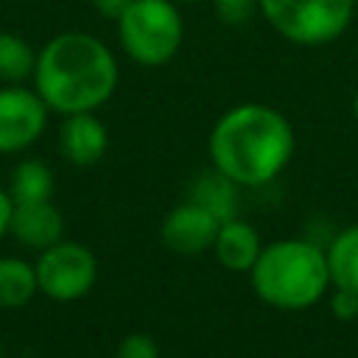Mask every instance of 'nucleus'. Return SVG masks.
<instances>
[{"instance_id": "nucleus-13", "label": "nucleus", "mask_w": 358, "mask_h": 358, "mask_svg": "<svg viewBox=\"0 0 358 358\" xmlns=\"http://www.w3.org/2000/svg\"><path fill=\"white\" fill-rule=\"evenodd\" d=\"M330 282L336 288L358 291V224L344 227L324 249Z\"/></svg>"}, {"instance_id": "nucleus-17", "label": "nucleus", "mask_w": 358, "mask_h": 358, "mask_svg": "<svg viewBox=\"0 0 358 358\" xmlns=\"http://www.w3.org/2000/svg\"><path fill=\"white\" fill-rule=\"evenodd\" d=\"M213 3L218 20H224L227 25H243L255 17V11H260V0H213Z\"/></svg>"}, {"instance_id": "nucleus-6", "label": "nucleus", "mask_w": 358, "mask_h": 358, "mask_svg": "<svg viewBox=\"0 0 358 358\" xmlns=\"http://www.w3.org/2000/svg\"><path fill=\"white\" fill-rule=\"evenodd\" d=\"M34 268L39 291L56 302H76L87 296L98 280L95 255L76 241H59L42 249Z\"/></svg>"}, {"instance_id": "nucleus-8", "label": "nucleus", "mask_w": 358, "mask_h": 358, "mask_svg": "<svg viewBox=\"0 0 358 358\" xmlns=\"http://www.w3.org/2000/svg\"><path fill=\"white\" fill-rule=\"evenodd\" d=\"M218 227L221 221L204 210L201 204L196 201H182L176 207H171V213L162 218V243L176 252V255H201V252H210L213 249V241L218 235Z\"/></svg>"}, {"instance_id": "nucleus-4", "label": "nucleus", "mask_w": 358, "mask_h": 358, "mask_svg": "<svg viewBox=\"0 0 358 358\" xmlns=\"http://www.w3.org/2000/svg\"><path fill=\"white\" fill-rule=\"evenodd\" d=\"M117 34L129 59L159 67L176 56L185 25L171 0H131L117 20Z\"/></svg>"}, {"instance_id": "nucleus-1", "label": "nucleus", "mask_w": 358, "mask_h": 358, "mask_svg": "<svg viewBox=\"0 0 358 358\" xmlns=\"http://www.w3.org/2000/svg\"><path fill=\"white\" fill-rule=\"evenodd\" d=\"M288 117L266 103H241L224 112L210 131L213 168L241 187H263L277 179L294 157Z\"/></svg>"}, {"instance_id": "nucleus-12", "label": "nucleus", "mask_w": 358, "mask_h": 358, "mask_svg": "<svg viewBox=\"0 0 358 358\" xmlns=\"http://www.w3.org/2000/svg\"><path fill=\"white\" fill-rule=\"evenodd\" d=\"M238 187L241 185H235L229 176L213 168L210 173L196 176V182L190 185V201L210 210L218 221H227L238 213Z\"/></svg>"}, {"instance_id": "nucleus-10", "label": "nucleus", "mask_w": 358, "mask_h": 358, "mask_svg": "<svg viewBox=\"0 0 358 358\" xmlns=\"http://www.w3.org/2000/svg\"><path fill=\"white\" fill-rule=\"evenodd\" d=\"M8 232L22 246L42 252L62 241L64 218L56 210V204H50V199L48 201H25V204H14Z\"/></svg>"}, {"instance_id": "nucleus-7", "label": "nucleus", "mask_w": 358, "mask_h": 358, "mask_svg": "<svg viewBox=\"0 0 358 358\" xmlns=\"http://www.w3.org/2000/svg\"><path fill=\"white\" fill-rule=\"evenodd\" d=\"M48 123V103L36 90L8 84L0 90V154L34 145Z\"/></svg>"}, {"instance_id": "nucleus-14", "label": "nucleus", "mask_w": 358, "mask_h": 358, "mask_svg": "<svg viewBox=\"0 0 358 358\" xmlns=\"http://www.w3.org/2000/svg\"><path fill=\"white\" fill-rule=\"evenodd\" d=\"M39 291L36 268L22 257H0V308H22Z\"/></svg>"}, {"instance_id": "nucleus-2", "label": "nucleus", "mask_w": 358, "mask_h": 358, "mask_svg": "<svg viewBox=\"0 0 358 358\" xmlns=\"http://www.w3.org/2000/svg\"><path fill=\"white\" fill-rule=\"evenodd\" d=\"M34 84L48 109L62 115L95 112L117 87V62L101 39L67 31L36 53Z\"/></svg>"}, {"instance_id": "nucleus-21", "label": "nucleus", "mask_w": 358, "mask_h": 358, "mask_svg": "<svg viewBox=\"0 0 358 358\" xmlns=\"http://www.w3.org/2000/svg\"><path fill=\"white\" fill-rule=\"evenodd\" d=\"M11 213H14V199L8 196V190L0 187V238L8 232L11 227Z\"/></svg>"}, {"instance_id": "nucleus-3", "label": "nucleus", "mask_w": 358, "mask_h": 358, "mask_svg": "<svg viewBox=\"0 0 358 358\" xmlns=\"http://www.w3.org/2000/svg\"><path fill=\"white\" fill-rule=\"evenodd\" d=\"M249 277L255 294L280 310L310 308L333 285L324 249L305 238H282L263 246Z\"/></svg>"}, {"instance_id": "nucleus-22", "label": "nucleus", "mask_w": 358, "mask_h": 358, "mask_svg": "<svg viewBox=\"0 0 358 358\" xmlns=\"http://www.w3.org/2000/svg\"><path fill=\"white\" fill-rule=\"evenodd\" d=\"M352 112H355V120H358V90H355V98H352Z\"/></svg>"}, {"instance_id": "nucleus-16", "label": "nucleus", "mask_w": 358, "mask_h": 358, "mask_svg": "<svg viewBox=\"0 0 358 358\" xmlns=\"http://www.w3.org/2000/svg\"><path fill=\"white\" fill-rule=\"evenodd\" d=\"M36 70V53L34 48L8 31H0V81L6 84H22Z\"/></svg>"}, {"instance_id": "nucleus-15", "label": "nucleus", "mask_w": 358, "mask_h": 358, "mask_svg": "<svg viewBox=\"0 0 358 358\" xmlns=\"http://www.w3.org/2000/svg\"><path fill=\"white\" fill-rule=\"evenodd\" d=\"M8 196L14 204L48 201L53 196V171L42 159H22L8 179Z\"/></svg>"}, {"instance_id": "nucleus-5", "label": "nucleus", "mask_w": 358, "mask_h": 358, "mask_svg": "<svg viewBox=\"0 0 358 358\" xmlns=\"http://www.w3.org/2000/svg\"><path fill=\"white\" fill-rule=\"evenodd\" d=\"M355 0H260L268 25L296 45H327L352 20Z\"/></svg>"}, {"instance_id": "nucleus-18", "label": "nucleus", "mask_w": 358, "mask_h": 358, "mask_svg": "<svg viewBox=\"0 0 358 358\" xmlns=\"http://www.w3.org/2000/svg\"><path fill=\"white\" fill-rule=\"evenodd\" d=\"M117 358H159V347L145 333H129L117 344Z\"/></svg>"}, {"instance_id": "nucleus-9", "label": "nucleus", "mask_w": 358, "mask_h": 358, "mask_svg": "<svg viewBox=\"0 0 358 358\" xmlns=\"http://www.w3.org/2000/svg\"><path fill=\"white\" fill-rule=\"evenodd\" d=\"M109 145L106 126L92 115V112H76L64 115V123L59 129V148L67 162L87 168L95 165Z\"/></svg>"}, {"instance_id": "nucleus-19", "label": "nucleus", "mask_w": 358, "mask_h": 358, "mask_svg": "<svg viewBox=\"0 0 358 358\" xmlns=\"http://www.w3.org/2000/svg\"><path fill=\"white\" fill-rule=\"evenodd\" d=\"M330 310H333V316L341 319V322H352V319H358V291L336 288V285H333Z\"/></svg>"}, {"instance_id": "nucleus-20", "label": "nucleus", "mask_w": 358, "mask_h": 358, "mask_svg": "<svg viewBox=\"0 0 358 358\" xmlns=\"http://www.w3.org/2000/svg\"><path fill=\"white\" fill-rule=\"evenodd\" d=\"M129 3L131 0H92L95 11L101 17H106V20H120V14L129 8Z\"/></svg>"}, {"instance_id": "nucleus-23", "label": "nucleus", "mask_w": 358, "mask_h": 358, "mask_svg": "<svg viewBox=\"0 0 358 358\" xmlns=\"http://www.w3.org/2000/svg\"><path fill=\"white\" fill-rule=\"evenodd\" d=\"M185 3H193V0H185Z\"/></svg>"}, {"instance_id": "nucleus-11", "label": "nucleus", "mask_w": 358, "mask_h": 358, "mask_svg": "<svg viewBox=\"0 0 358 358\" xmlns=\"http://www.w3.org/2000/svg\"><path fill=\"white\" fill-rule=\"evenodd\" d=\"M210 252L215 255V260H218L224 268H229V271H235V274H243V271H252L255 260H257L260 252H263V243H260L257 229L235 215V218L221 221L218 235H215Z\"/></svg>"}]
</instances>
